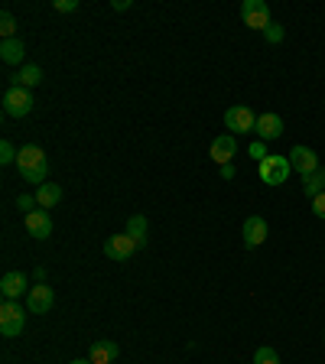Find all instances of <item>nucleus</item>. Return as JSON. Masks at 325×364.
<instances>
[{"instance_id": "obj_24", "label": "nucleus", "mask_w": 325, "mask_h": 364, "mask_svg": "<svg viewBox=\"0 0 325 364\" xmlns=\"http://www.w3.org/2000/svg\"><path fill=\"white\" fill-rule=\"evenodd\" d=\"M263 39L277 46V43H283V39H287V30H283V26H280V23H270V26H267V30H263Z\"/></svg>"}, {"instance_id": "obj_19", "label": "nucleus", "mask_w": 325, "mask_h": 364, "mask_svg": "<svg viewBox=\"0 0 325 364\" xmlns=\"http://www.w3.org/2000/svg\"><path fill=\"white\" fill-rule=\"evenodd\" d=\"M124 231L131 234L133 241H137V248H143V244H147V234H150L147 218H143V215H133L131 221H127V228H124Z\"/></svg>"}, {"instance_id": "obj_27", "label": "nucleus", "mask_w": 325, "mask_h": 364, "mask_svg": "<svg viewBox=\"0 0 325 364\" xmlns=\"http://www.w3.org/2000/svg\"><path fill=\"white\" fill-rule=\"evenodd\" d=\"M33 205H39V202H36V195H20V199H16V209H23L26 215H30V211H36V209H33Z\"/></svg>"}, {"instance_id": "obj_18", "label": "nucleus", "mask_w": 325, "mask_h": 364, "mask_svg": "<svg viewBox=\"0 0 325 364\" xmlns=\"http://www.w3.org/2000/svg\"><path fill=\"white\" fill-rule=\"evenodd\" d=\"M302 192H306V199L322 195L325 192V170H316V172H309V176H302Z\"/></svg>"}, {"instance_id": "obj_12", "label": "nucleus", "mask_w": 325, "mask_h": 364, "mask_svg": "<svg viewBox=\"0 0 325 364\" xmlns=\"http://www.w3.org/2000/svg\"><path fill=\"white\" fill-rule=\"evenodd\" d=\"M16 166H20V172H30V170H39V166H49V160H46V153H43V147L26 143V147H20V153H16Z\"/></svg>"}, {"instance_id": "obj_14", "label": "nucleus", "mask_w": 325, "mask_h": 364, "mask_svg": "<svg viewBox=\"0 0 325 364\" xmlns=\"http://www.w3.org/2000/svg\"><path fill=\"white\" fill-rule=\"evenodd\" d=\"M26 231L36 241H46L49 234H53V218H49V211L46 209L30 211V215H26Z\"/></svg>"}, {"instance_id": "obj_3", "label": "nucleus", "mask_w": 325, "mask_h": 364, "mask_svg": "<svg viewBox=\"0 0 325 364\" xmlns=\"http://www.w3.org/2000/svg\"><path fill=\"white\" fill-rule=\"evenodd\" d=\"M33 111V94L30 88H20V85H10L4 92V114L7 117H26Z\"/></svg>"}, {"instance_id": "obj_33", "label": "nucleus", "mask_w": 325, "mask_h": 364, "mask_svg": "<svg viewBox=\"0 0 325 364\" xmlns=\"http://www.w3.org/2000/svg\"><path fill=\"white\" fill-rule=\"evenodd\" d=\"M322 338H325V335H322Z\"/></svg>"}, {"instance_id": "obj_16", "label": "nucleus", "mask_w": 325, "mask_h": 364, "mask_svg": "<svg viewBox=\"0 0 325 364\" xmlns=\"http://www.w3.org/2000/svg\"><path fill=\"white\" fill-rule=\"evenodd\" d=\"M23 55H26V49H23V39H4V43H0V59H4V62L7 65H20L23 62Z\"/></svg>"}, {"instance_id": "obj_28", "label": "nucleus", "mask_w": 325, "mask_h": 364, "mask_svg": "<svg viewBox=\"0 0 325 364\" xmlns=\"http://www.w3.org/2000/svg\"><path fill=\"white\" fill-rule=\"evenodd\" d=\"M53 7L59 10V13H75V10H78V0H55Z\"/></svg>"}, {"instance_id": "obj_13", "label": "nucleus", "mask_w": 325, "mask_h": 364, "mask_svg": "<svg viewBox=\"0 0 325 364\" xmlns=\"http://www.w3.org/2000/svg\"><path fill=\"white\" fill-rule=\"evenodd\" d=\"M234 153H238V140H234V133H221V137L211 140V160H215L218 166H228Z\"/></svg>"}, {"instance_id": "obj_26", "label": "nucleus", "mask_w": 325, "mask_h": 364, "mask_svg": "<svg viewBox=\"0 0 325 364\" xmlns=\"http://www.w3.org/2000/svg\"><path fill=\"white\" fill-rule=\"evenodd\" d=\"M248 153H250V160H257V163H263V160H267V143H263V140H254V143H250L248 147Z\"/></svg>"}, {"instance_id": "obj_10", "label": "nucleus", "mask_w": 325, "mask_h": 364, "mask_svg": "<svg viewBox=\"0 0 325 364\" xmlns=\"http://www.w3.org/2000/svg\"><path fill=\"white\" fill-rule=\"evenodd\" d=\"M290 166H293L299 176H309V172H316V170H322L319 166V156H316V150H309V147H293L290 150Z\"/></svg>"}, {"instance_id": "obj_8", "label": "nucleus", "mask_w": 325, "mask_h": 364, "mask_svg": "<svg viewBox=\"0 0 325 364\" xmlns=\"http://www.w3.org/2000/svg\"><path fill=\"white\" fill-rule=\"evenodd\" d=\"M30 280H26V273H20V270H10V273H4V280H0V296L4 299H10V302H16L23 293H30Z\"/></svg>"}, {"instance_id": "obj_15", "label": "nucleus", "mask_w": 325, "mask_h": 364, "mask_svg": "<svg viewBox=\"0 0 325 364\" xmlns=\"http://www.w3.org/2000/svg\"><path fill=\"white\" fill-rule=\"evenodd\" d=\"M117 355H121L117 341L101 338V341H94V345H92V355H88V361H92V364H114Z\"/></svg>"}, {"instance_id": "obj_22", "label": "nucleus", "mask_w": 325, "mask_h": 364, "mask_svg": "<svg viewBox=\"0 0 325 364\" xmlns=\"http://www.w3.org/2000/svg\"><path fill=\"white\" fill-rule=\"evenodd\" d=\"M16 153H20V150H16L10 140H0V163H4V166H13L16 163Z\"/></svg>"}, {"instance_id": "obj_17", "label": "nucleus", "mask_w": 325, "mask_h": 364, "mask_svg": "<svg viewBox=\"0 0 325 364\" xmlns=\"http://www.w3.org/2000/svg\"><path fill=\"white\" fill-rule=\"evenodd\" d=\"M36 202L39 209H55L59 202H62V186H55V182H43L36 189Z\"/></svg>"}, {"instance_id": "obj_1", "label": "nucleus", "mask_w": 325, "mask_h": 364, "mask_svg": "<svg viewBox=\"0 0 325 364\" xmlns=\"http://www.w3.org/2000/svg\"><path fill=\"white\" fill-rule=\"evenodd\" d=\"M293 172V166H290V156H267L263 163H257V176H260L263 186H283L287 182V176Z\"/></svg>"}, {"instance_id": "obj_32", "label": "nucleus", "mask_w": 325, "mask_h": 364, "mask_svg": "<svg viewBox=\"0 0 325 364\" xmlns=\"http://www.w3.org/2000/svg\"><path fill=\"white\" fill-rule=\"evenodd\" d=\"M72 364H92V361H85V358H75V361H72Z\"/></svg>"}, {"instance_id": "obj_23", "label": "nucleus", "mask_w": 325, "mask_h": 364, "mask_svg": "<svg viewBox=\"0 0 325 364\" xmlns=\"http://www.w3.org/2000/svg\"><path fill=\"white\" fill-rule=\"evenodd\" d=\"M254 364H280V355L270 348V345H263V348L254 351Z\"/></svg>"}, {"instance_id": "obj_21", "label": "nucleus", "mask_w": 325, "mask_h": 364, "mask_svg": "<svg viewBox=\"0 0 325 364\" xmlns=\"http://www.w3.org/2000/svg\"><path fill=\"white\" fill-rule=\"evenodd\" d=\"M0 33H4V39H13L16 36V20H13V13H10V10H4V13H0Z\"/></svg>"}, {"instance_id": "obj_4", "label": "nucleus", "mask_w": 325, "mask_h": 364, "mask_svg": "<svg viewBox=\"0 0 325 364\" xmlns=\"http://www.w3.org/2000/svg\"><path fill=\"white\" fill-rule=\"evenodd\" d=\"M225 127H228V133H254V127H257V114L248 108V104H234V108H228L225 111Z\"/></svg>"}, {"instance_id": "obj_6", "label": "nucleus", "mask_w": 325, "mask_h": 364, "mask_svg": "<svg viewBox=\"0 0 325 364\" xmlns=\"http://www.w3.org/2000/svg\"><path fill=\"white\" fill-rule=\"evenodd\" d=\"M53 306H55V293H53V287H46V283H36V287L26 293V312L46 316Z\"/></svg>"}, {"instance_id": "obj_9", "label": "nucleus", "mask_w": 325, "mask_h": 364, "mask_svg": "<svg viewBox=\"0 0 325 364\" xmlns=\"http://www.w3.org/2000/svg\"><path fill=\"white\" fill-rule=\"evenodd\" d=\"M241 234H244V248L254 250V248H260L263 241H267L270 228H267V221H263L260 215H250V218H244V228H241Z\"/></svg>"}, {"instance_id": "obj_20", "label": "nucleus", "mask_w": 325, "mask_h": 364, "mask_svg": "<svg viewBox=\"0 0 325 364\" xmlns=\"http://www.w3.org/2000/svg\"><path fill=\"white\" fill-rule=\"evenodd\" d=\"M39 82H43V69H39V65H23L20 75L13 78V85H20V88H33V85H39Z\"/></svg>"}, {"instance_id": "obj_25", "label": "nucleus", "mask_w": 325, "mask_h": 364, "mask_svg": "<svg viewBox=\"0 0 325 364\" xmlns=\"http://www.w3.org/2000/svg\"><path fill=\"white\" fill-rule=\"evenodd\" d=\"M20 176L26 179V182H36V186H43L49 179V166H39V170H30V172H20Z\"/></svg>"}, {"instance_id": "obj_11", "label": "nucleus", "mask_w": 325, "mask_h": 364, "mask_svg": "<svg viewBox=\"0 0 325 364\" xmlns=\"http://www.w3.org/2000/svg\"><path fill=\"white\" fill-rule=\"evenodd\" d=\"M254 133H257V140H263V143H267V140L283 137V117L273 114V111H267V114H257Z\"/></svg>"}, {"instance_id": "obj_29", "label": "nucleus", "mask_w": 325, "mask_h": 364, "mask_svg": "<svg viewBox=\"0 0 325 364\" xmlns=\"http://www.w3.org/2000/svg\"><path fill=\"white\" fill-rule=\"evenodd\" d=\"M312 215H316V218H322V221H325V192L312 199Z\"/></svg>"}, {"instance_id": "obj_7", "label": "nucleus", "mask_w": 325, "mask_h": 364, "mask_svg": "<svg viewBox=\"0 0 325 364\" xmlns=\"http://www.w3.org/2000/svg\"><path fill=\"white\" fill-rule=\"evenodd\" d=\"M133 250H137V241L131 238V234H111L108 241H104V254L111 257V260H121V264H124V260H131V254Z\"/></svg>"}, {"instance_id": "obj_30", "label": "nucleus", "mask_w": 325, "mask_h": 364, "mask_svg": "<svg viewBox=\"0 0 325 364\" xmlns=\"http://www.w3.org/2000/svg\"><path fill=\"white\" fill-rule=\"evenodd\" d=\"M221 179H234V166H231V163L221 166Z\"/></svg>"}, {"instance_id": "obj_5", "label": "nucleus", "mask_w": 325, "mask_h": 364, "mask_svg": "<svg viewBox=\"0 0 325 364\" xmlns=\"http://www.w3.org/2000/svg\"><path fill=\"white\" fill-rule=\"evenodd\" d=\"M241 20H244V26H250V30H260V33H263L267 26L273 23L267 0H244V4H241Z\"/></svg>"}, {"instance_id": "obj_31", "label": "nucleus", "mask_w": 325, "mask_h": 364, "mask_svg": "<svg viewBox=\"0 0 325 364\" xmlns=\"http://www.w3.org/2000/svg\"><path fill=\"white\" fill-rule=\"evenodd\" d=\"M131 7H133L131 0H114V10H131Z\"/></svg>"}, {"instance_id": "obj_2", "label": "nucleus", "mask_w": 325, "mask_h": 364, "mask_svg": "<svg viewBox=\"0 0 325 364\" xmlns=\"http://www.w3.org/2000/svg\"><path fill=\"white\" fill-rule=\"evenodd\" d=\"M23 329H26V312L16 302L4 299V306H0V335L4 338H16Z\"/></svg>"}]
</instances>
